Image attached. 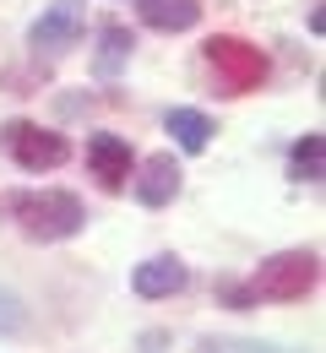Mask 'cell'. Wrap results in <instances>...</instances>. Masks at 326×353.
Returning <instances> with one entry per match:
<instances>
[{
  "instance_id": "7a4b0ae2",
  "label": "cell",
  "mask_w": 326,
  "mask_h": 353,
  "mask_svg": "<svg viewBox=\"0 0 326 353\" xmlns=\"http://www.w3.org/2000/svg\"><path fill=\"white\" fill-rule=\"evenodd\" d=\"M316 277H321V256L316 250H283V256L256 266L250 294L256 299H272V305H294V299H305L316 288Z\"/></svg>"
},
{
  "instance_id": "6da1fadb",
  "label": "cell",
  "mask_w": 326,
  "mask_h": 353,
  "mask_svg": "<svg viewBox=\"0 0 326 353\" xmlns=\"http://www.w3.org/2000/svg\"><path fill=\"white\" fill-rule=\"evenodd\" d=\"M6 212L17 218V228H22L28 239H44V245L71 239V234L88 223L82 201H77L71 190H22V196H6Z\"/></svg>"
},
{
  "instance_id": "8fae6325",
  "label": "cell",
  "mask_w": 326,
  "mask_h": 353,
  "mask_svg": "<svg viewBox=\"0 0 326 353\" xmlns=\"http://www.w3.org/2000/svg\"><path fill=\"white\" fill-rule=\"evenodd\" d=\"M131 28H120V22H109L103 28V44H98V60H93V71L98 77H120V65H125V54H131Z\"/></svg>"
},
{
  "instance_id": "4fadbf2b",
  "label": "cell",
  "mask_w": 326,
  "mask_h": 353,
  "mask_svg": "<svg viewBox=\"0 0 326 353\" xmlns=\"http://www.w3.org/2000/svg\"><path fill=\"white\" fill-rule=\"evenodd\" d=\"M22 326H28V315H22V305H17V294L0 288V332L11 337V332H22Z\"/></svg>"
},
{
  "instance_id": "5bb4252c",
  "label": "cell",
  "mask_w": 326,
  "mask_h": 353,
  "mask_svg": "<svg viewBox=\"0 0 326 353\" xmlns=\"http://www.w3.org/2000/svg\"><path fill=\"white\" fill-rule=\"evenodd\" d=\"M207 353H288V348H272V343H207Z\"/></svg>"
},
{
  "instance_id": "7c38bea8",
  "label": "cell",
  "mask_w": 326,
  "mask_h": 353,
  "mask_svg": "<svg viewBox=\"0 0 326 353\" xmlns=\"http://www.w3.org/2000/svg\"><path fill=\"white\" fill-rule=\"evenodd\" d=\"M326 174V141L321 131H310L305 141H294V179H321Z\"/></svg>"
},
{
  "instance_id": "ba28073f",
  "label": "cell",
  "mask_w": 326,
  "mask_h": 353,
  "mask_svg": "<svg viewBox=\"0 0 326 353\" xmlns=\"http://www.w3.org/2000/svg\"><path fill=\"white\" fill-rule=\"evenodd\" d=\"M131 288H136L141 299H169V294H180V288H185V266L174 261V256H152V261L136 266Z\"/></svg>"
},
{
  "instance_id": "277c9868",
  "label": "cell",
  "mask_w": 326,
  "mask_h": 353,
  "mask_svg": "<svg viewBox=\"0 0 326 353\" xmlns=\"http://www.w3.org/2000/svg\"><path fill=\"white\" fill-rule=\"evenodd\" d=\"M0 141H6V152H11L22 169H33V174L60 169L65 152H71L60 131H44V125H33V120H6V125H0Z\"/></svg>"
},
{
  "instance_id": "8992f818",
  "label": "cell",
  "mask_w": 326,
  "mask_h": 353,
  "mask_svg": "<svg viewBox=\"0 0 326 353\" xmlns=\"http://www.w3.org/2000/svg\"><path fill=\"white\" fill-rule=\"evenodd\" d=\"M82 39V0H54L44 17L33 22V49L39 54H60Z\"/></svg>"
},
{
  "instance_id": "30bf717a",
  "label": "cell",
  "mask_w": 326,
  "mask_h": 353,
  "mask_svg": "<svg viewBox=\"0 0 326 353\" xmlns=\"http://www.w3.org/2000/svg\"><path fill=\"white\" fill-rule=\"evenodd\" d=\"M174 141L185 147V152H207V141H212V120L201 114V109H169V120H163Z\"/></svg>"
},
{
  "instance_id": "3957f363",
  "label": "cell",
  "mask_w": 326,
  "mask_h": 353,
  "mask_svg": "<svg viewBox=\"0 0 326 353\" xmlns=\"http://www.w3.org/2000/svg\"><path fill=\"white\" fill-rule=\"evenodd\" d=\"M207 65L218 71V82H223V92H256L261 82H267V54L256 44H245V39H234V33H218V39H207Z\"/></svg>"
},
{
  "instance_id": "5b68a950",
  "label": "cell",
  "mask_w": 326,
  "mask_h": 353,
  "mask_svg": "<svg viewBox=\"0 0 326 353\" xmlns=\"http://www.w3.org/2000/svg\"><path fill=\"white\" fill-rule=\"evenodd\" d=\"M88 169L98 174L103 190H125L131 174H136V158H131V141H120L114 131L88 136Z\"/></svg>"
},
{
  "instance_id": "52a82bcc",
  "label": "cell",
  "mask_w": 326,
  "mask_h": 353,
  "mask_svg": "<svg viewBox=\"0 0 326 353\" xmlns=\"http://www.w3.org/2000/svg\"><path fill=\"white\" fill-rule=\"evenodd\" d=\"M136 179V201L141 207H169L174 201V190H180V163H174V152H152L147 163H141Z\"/></svg>"
},
{
  "instance_id": "9c48e42d",
  "label": "cell",
  "mask_w": 326,
  "mask_h": 353,
  "mask_svg": "<svg viewBox=\"0 0 326 353\" xmlns=\"http://www.w3.org/2000/svg\"><path fill=\"white\" fill-rule=\"evenodd\" d=\"M136 11L158 33H185V28L201 22V0H136Z\"/></svg>"
}]
</instances>
